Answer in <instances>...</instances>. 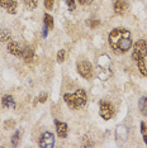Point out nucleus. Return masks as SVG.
<instances>
[{
	"instance_id": "nucleus-20",
	"label": "nucleus",
	"mask_w": 147,
	"mask_h": 148,
	"mask_svg": "<svg viewBox=\"0 0 147 148\" xmlns=\"http://www.w3.org/2000/svg\"><path fill=\"white\" fill-rule=\"evenodd\" d=\"M63 60H65V51L61 49V51H58V53H57V61L63 62Z\"/></svg>"
},
{
	"instance_id": "nucleus-21",
	"label": "nucleus",
	"mask_w": 147,
	"mask_h": 148,
	"mask_svg": "<svg viewBox=\"0 0 147 148\" xmlns=\"http://www.w3.org/2000/svg\"><path fill=\"white\" fill-rule=\"evenodd\" d=\"M53 4H55L53 0H45V6L47 9H53Z\"/></svg>"
},
{
	"instance_id": "nucleus-6",
	"label": "nucleus",
	"mask_w": 147,
	"mask_h": 148,
	"mask_svg": "<svg viewBox=\"0 0 147 148\" xmlns=\"http://www.w3.org/2000/svg\"><path fill=\"white\" fill-rule=\"evenodd\" d=\"M99 114L104 120H109L114 114V108L108 101H102L99 108Z\"/></svg>"
},
{
	"instance_id": "nucleus-22",
	"label": "nucleus",
	"mask_w": 147,
	"mask_h": 148,
	"mask_svg": "<svg viewBox=\"0 0 147 148\" xmlns=\"http://www.w3.org/2000/svg\"><path fill=\"white\" fill-rule=\"evenodd\" d=\"M66 4H67L70 10H74V9H75V0H66Z\"/></svg>"
},
{
	"instance_id": "nucleus-3",
	"label": "nucleus",
	"mask_w": 147,
	"mask_h": 148,
	"mask_svg": "<svg viewBox=\"0 0 147 148\" xmlns=\"http://www.w3.org/2000/svg\"><path fill=\"white\" fill-rule=\"evenodd\" d=\"M63 99H65L66 104L71 108V109H78V108H81L86 104V92L84 90L79 89L74 94H65L63 95Z\"/></svg>"
},
{
	"instance_id": "nucleus-4",
	"label": "nucleus",
	"mask_w": 147,
	"mask_h": 148,
	"mask_svg": "<svg viewBox=\"0 0 147 148\" xmlns=\"http://www.w3.org/2000/svg\"><path fill=\"white\" fill-rule=\"evenodd\" d=\"M96 75L100 80L105 81L112 76V70H110V58L106 55H102L96 62Z\"/></svg>"
},
{
	"instance_id": "nucleus-9",
	"label": "nucleus",
	"mask_w": 147,
	"mask_h": 148,
	"mask_svg": "<svg viewBox=\"0 0 147 148\" xmlns=\"http://www.w3.org/2000/svg\"><path fill=\"white\" fill-rule=\"evenodd\" d=\"M0 4L10 14H15L16 13V0H0Z\"/></svg>"
},
{
	"instance_id": "nucleus-5",
	"label": "nucleus",
	"mask_w": 147,
	"mask_h": 148,
	"mask_svg": "<svg viewBox=\"0 0 147 148\" xmlns=\"http://www.w3.org/2000/svg\"><path fill=\"white\" fill-rule=\"evenodd\" d=\"M78 71L84 79L90 80L93 77V66L88 61H79L78 62Z\"/></svg>"
},
{
	"instance_id": "nucleus-14",
	"label": "nucleus",
	"mask_w": 147,
	"mask_h": 148,
	"mask_svg": "<svg viewBox=\"0 0 147 148\" xmlns=\"http://www.w3.org/2000/svg\"><path fill=\"white\" fill-rule=\"evenodd\" d=\"M33 56H34V52H33V49L31 48V47H25L24 52H23V56H22L23 58H24L27 62H29V61H32Z\"/></svg>"
},
{
	"instance_id": "nucleus-19",
	"label": "nucleus",
	"mask_w": 147,
	"mask_h": 148,
	"mask_svg": "<svg viewBox=\"0 0 147 148\" xmlns=\"http://www.w3.org/2000/svg\"><path fill=\"white\" fill-rule=\"evenodd\" d=\"M88 25L90 27V28H98V27L100 25V21H98V19H91V21H88Z\"/></svg>"
},
{
	"instance_id": "nucleus-18",
	"label": "nucleus",
	"mask_w": 147,
	"mask_h": 148,
	"mask_svg": "<svg viewBox=\"0 0 147 148\" xmlns=\"http://www.w3.org/2000/svg\"><path fill=\"white\" fill-rule=\"evenodd\" d=\"M19 137H21V130H15V133L13 134V137H12V144L13 146H18V143H19Z\"/></svg>"
},
{
	"instance_id": "nucleus-13",
	"label": "nucleus",
	"mask_w": 147,
	"mask_h": 148,
	"mask_svg": "<svg viewBox=\"0 0 147 148\" xmlns=\"http://www.w3.org/2000/svg\"><path fill=\"white\" fill-rule=\"evenodd\" d=\"M12 38V33L8 29H1L0 31V43H5Z\"/></svg>"
},
{
	"instance_id": "nucleus-25",
	"label": "nucleus",
	"mask_w": 147,
	"mask_h": 148,
	"mask_svg": "<svg viewBox=\"0 0 147 148\" xmlns=\"http://www.w3.org/2000/svg\"><path fill=\"white\" fill-rule=\"evenodd\" d=\"M10 127H14V122L9 120V122H6V123H5V128H6V129H9Z\"/></svg>"
},
{
	"instance_id": "nucleus-12",
	"label": "nucleus",
	"mask_w": 147,
	"mask_h": 148,
	"mask_svg": "<svg viewBox=\"0 0 147 148\" xmlns=\"http://www.w3.org/2000/svg\"><path fill=\"white\" fill-rule=\"evenodd\" d=\"M1 104H3V106H4V108H6V109H14V108H15V101H14V99H13L12 95L3 96Z\"/></svg>"
},
{
	"instance_id": "nucleus-1",
	"label": "nucleus",
	"mask_w": 147,
	"mask_h": 148,
	"mask_svg": "<svg viewBox=\"0 0 147 148\" xmlns=\"http://www.w3.org/2000/svg\"><path fill=\"white\" fill-rule=\"evenodd\" d=\"M109 43L115 53H124L132 47L131 33L124 28H115L109 34Z\"/></svg>"
},
{
	"instance_id": "nucleus-16",
	"label": "nucleus",
	"mask_w": 147,
	"mask_h": 148,
	"mask_svg": "<svg viewBox=\"0 0 147 148\" xmlns=\"http://www.w3.org/2000/svg\"><path fill=\"white\" fill-rule=\"evenodd\" d=\"M45 25L48 29H53V18L49 14H45Z\"/></svg>"
},
{
	"instance_id": "nucleus-24",
	"label": "nucleus",
	"mask_w": 147,
	"mask_h": 148,
	"mask_svg": "<svg viewBox=\"0 0 147 148\" xmlns=\"http://www.w3.org/2000/svg\"><path fill=\"white\" fill-rule=\"evenodd\" d=\"M46 100H47V94H41L38 97V101L39 103H45Z\"/></svg>"
},
{
	"instance_id": "nucleus-15",
	"label": "nucleus",
	"mask_w": 147,
	"mask_h": 148,
	"mask_svg": "<svg viewBox=\"0 0 147 148\" xmlns=\"http://www.w3.org/2000/svg\"><path fill=\"white\" fill-rule=\"evenodd\" d=\"M138 106H139V110H141V113L143 115H147V96L141 97V100H139V103H138Z\"/></svg>"
},
{
	"instance_id": "nucleus-17",
	"label": "nucleus",
	"mask_w": 147,
	"mask_h": 148,
	"mask_svg": "<svg viewBox=\"0 0 147 148\" xmlns=\"http://www.w3.org/2000/svg\"><path fill=\"white\" fill-rule=\"evenodd\" d=\"M24 5L28 9H34L37 8V4H38V0H23Z\"/></svg>"
},
{
	"instance_id": "nucleus-10",
	"label": "nucleus",
	"mask_w": 147,
	"mask_h": 148,
	"mask_svg": "<svg viewBox=\"0 0 147 148\" xmlns=\"http://www.w3.org/2000/svg\"><path fill=\"white\" fill-rule=\"evenodd\" d=\"M56 124V130H57V134L61 138H66L67 137V124L63 122H58V120H55Z\"/></svg>"
},
{
	"instance_id": "nucleus-7",
	"label": "nucleus",
	"mask_w": 147,
	"mask_h": 148,
	"mask_svg": "<svg viewBox=\"0 0 147 148\" xmlns=\"http://www.w3.org/2000/svg\"><path fill=\"white\" fill-rule=\"evenodd\" d=\"M55 144V137L51 132H45L39 138V147L45 148H51Z\"/></svg>"
},
{
	"instance_id": "nucleus-8",
	"label": "nucleus",
	"mask_w": 147,
	"mask_h": 148,
	"mask_svg": "<svg viewBox=\"0 0 147 148\" xmlns=\"http://www.w3.org/2000/svg\"><path fill=\"white\" fill-rule=\"evenodd\" d=\"M24 48L25 47H22L18 42H9V45H8V52L13 56H16V57L23 56Z\"/></svg>"
},
{
	"instance_id": "nucleus-27",
	"label": "nucleus",
	"mask_w": 147,
	"mask_h": 148,
	"mask_svg": "<svg viewBox=\"0 0 147 148\" xmlns=\"http://www.w3.org/2000/svg\"><path fill=\"white\" fill-rule=\"evenodd\" d=\"M143 140H145V143L147 144V136L146 134H143Z\"/></svg>"
},
{
	"instance_id": "nucleus-11",
	"label": "nucleus",
	"mask_w": 147,
	"mask_h": 148,
	"mask_svg": "<svg viewBox=\"0 0 147 148\" xmlns=\"http://www.w3.org/2000/svg\"><path fill=\"white\" fill-rule=\"evenodd\" d=\"M113 8H114V12L117 14H124L127 12L128 5H127V3L123 1V0H115L114 4H113Z\"/></svg>"
},
{
	"instance_id": "nucleus-26",
	"label": "nucleus",
	"mask_w": 147,
	"mask_h": 148,
	"mask_svg": "<svg viewBox=\"0 0 147 148\" xmlns=\"http://www.w3.org/2000/svg\"><path fill=\"white\" fill-rule=\"evenodd\" d=\"M141 132H142V134H145L146 133V124L145 123H141Z\"/></svg>"
},
{
	"instance_id": "nucleus-23",
	"label": "nucleus",
	"mask_w": 147,
	"mask_h": 148,
	"mask_svg": "<svg viewBox=\"0 0 147 148\" xmlns=\"http://www.w3.org/2000/svg\"><path fill=\"white\" fill-rule=\"evenodd\" d=\"M79 1V4H81V5H90L94 0H78Z\"/></svg>"
},
{
	"instance_id": "nucleus-2",
	"label": "nucleus",
	"mask_w": 147,
	"mask_h": 148,
	"mask_svg": "<svg viewBox=\"0 0 147 148\" xmlns=\"http://www.w3.org/2000/svg\"><path fill=\"white\" fill-rule=\"evenodd\" d=\"M132 58L137 63L141 73L147 77V39H141L135 45Z\"/></svg>"
}]
</instances>
